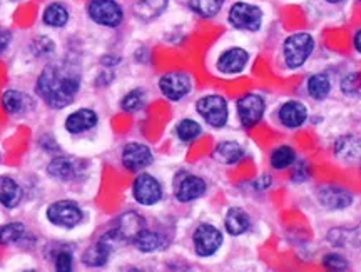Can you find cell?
I'll return each instance as SVG.
<instances>
[{
    "mask_svg": "<svg viewBox=\"0 0 361 272\" xmlns=\"http://www.w3.org/2000/svg\"><path fill=\"white\" fill-rule=\"evenodd\" d=\"M80 85L82 74L75 63L67 61L51 62L40 72L35 82V94L49 109L62 111L75 101Z\"/></svg>",
    "mask_w": 361,
    "mask_h": 272,
    "instance_id": "cell-1",
    "label": "cell"
},
{
    "mask_svg": "<svg viewBox=\"0 0 361 272\" xmlns=\"http://www.w3.org/2000/svg\"><path fill=\"white\" fill-rule=\"evenodd\" d=\"M314 51V39L308 32H296L284 40L283 56L284 63L290 69H300Z\"/></svg>",
    "mask_w": 361,
    "mask_h": 272,
    "instance_id": "cell-2",
    "label": "cell"
},
{
    "mask_svg": "<svg viewBox=\"0 0 361 272\" xmlns=\"http://www.w3.org/2000/svg\"><path fill=\"white\" fill-rule=\"evenodd\" d=\"M45 217L52 225L61 229H74L84 221V211L78 202L62 199L52 202L45 211Z\"/></svg>",
    "mask_w": 361,
    "mask_h": 272,
    "instance_id": "cell-3",
    "label": "cell"
},
{
    "mask_svg": "<svg viewBox=\"0 0 361 272\" xmlns=\"http://www.w3.org/2000/svg\"><path fill=\"white\" fill-rule=\"evenodd\" d=\"M196 112L207 125L214 129H223L229 120V106L223 95L209 94L196 102Z\"/></svg>",
    "mask_w": 361,
    "mask_h": 272,
    "instance_id": "cell-4",
    "label": "cell"
},
{
    "mask_svg": "<svg viewBox=\"0 0 361 272\" xmlns=\"http://www.w3.org/2000/svg\"><path fill=\"white\" fill-rule=\"evenodd\" d=\"M87 16L97 25L116 29L123 24L124 8L116 0H90L87 4Z\"/></svg>",
    "mask_w": 361,
    "mask_h": 272,
    "instance_id": "cell-5",
    "label": "cell"
},
{
    "mask_svg": "<svg viewBox=\"0 0 361 272\" xmlns=\"http://www.w3.org/2000/svg\"><path fill=\"white\" fill-rule=\"evenodd\" d=\"M228 20L238 30L258 32L263 25V11L255 4L236 2L229 8Z\"/></svg>",
    "mask_w": 361,
    "mask_h": 272,
    "instance_id": "cell-6",
    "label": "cell"
},
{
    "mask_svg": "<svg viewBox=\"0 0 361 272\" xmlns=\"http://www.w3.org/2000/svg\"><path fill=\"white\" fill-rule=\"evenodd\" d=\"M192 246L200 257L214 256L219 251V247L223 246V233L216 225L202 222L194 229Z\"/></svg>",
    "mask_w": 361,
    "mask_h": 272,
    "instance_id": "cell-7",
    "label": "cell"
},
{
    "mask_svg": "<svg viewBox=\"0 0 361 272\" xmlns=\"http://www.w3.org/2000/svg\"><path fill=\"white\" fill-rule=\"evenodd\" d=\"M162 196H164V190H162L161 183L154 175L142 172L134 179L133 197L137 204H141L144 207L156 206L162 201Z\"/></svg>",
    "mask_w": 361,
    "mask_h": 272,
    "instance_id": "cell-8",
    "label": "cell"
},
{
    "mask_svg": "<svg viewBox=\"0 0 361 272\" xmlns=\"http://www.w3.org/2000/svg\"><path fill=\"white\" fill-rule=\"evenodd\" d=\"M192 89L191 75L186 72H169L159 79V90L168 101L178 102L189 95Z\"/></svg>",
    "mask_w": 361,
    "mask_h": 272,
    "instance_id": "cell-9",
    "label": "cell"
},
{
    "mask_svg": "<svg viewBox=\"0 0 361 272\" xmlns=\"http://www.w3.org/2000/svg\"><path fill=\"white\" fill-rule=\"evenodd\" d=\"M236 111H238L239 122H241V125L246 127V129L259 124V120L263 119L266 112V102L263 95L259 94L243 95L236 104Z\"/></svg>",
    "mask_w": 361,
    "mask_h": 272,
    "instance_id": "cell-10",
    "label": "cell"
},
{
    "mask_svg": "<svg viewBox=\"0 0 361 272\" xmlns=\"http://www.w3.org/2000/svg\"><path fill=\"white\" fill-rule=\"evenodd\" d=\"M85 172V164L74 157H54L47 166L49 178L59 180V183H72L78 180Z\"/></svg>",
    "mask_w": 361,
    "mask_h": 272,
    "instance_id": "cell-11",
    "label": "cell"
},
{
    "mask_svg": "<svg viewBox=\"0 0 361 272\" xmlns=\"http://www.w3.org/2000/svg\"><path fill=\"white\" fill-rule=\"evenodd\" d=\"M123 166L129 172H141L152 164L154 156L149 146L142 142H129L123 149V156H121Z\"/></svg>",
    "mask_w": 361,
    "mask_h": 272,
    "instance_id": "cell-12",
    "label": "cell"
},
{
    "mask_svg": "<svg viewBox=\"0 0 361 272\" xmlns=\"http://www.w3.org/2000/svg\"><path fill=\"white\" fill-rule=\"evenodd\" d=\"M247 62H250V54L246 49L231 47L218 57L216 69L223 75H236L246 69Z\"/></svg>",
    "mask_w": 361,
    "mask_h": 272,
    "instance_id": "cell-13",
    "label": "cell"
},
{
    "mask_svg": "<svg viewBox=\"0 0 361 272\" xmlns=\"http://www.w3.org/2000/svg\"><path fill=\"white\" fill-rule=\"evenodd\" d=\"M207 184L206 180L200 178V175L194 174H186L183 179L178 180L174 187V196L179 202L189 204L197 201L206 194Z\"/></svg>",
    "mask_w": 361,
    "mask_h": 272,
    "instance_id": "cell-14",
    "label": "cell"
},
{
    "mask_svg": "<svg viewBox=\"0 0 361 272\" xmlns=\"http://www.w3.org/2000/svg\"><path fill=\"white\" fill-rule=\"evenodd\" d=\"M318 202L328 211H343L353 204V196L338 185H323L318 189Z\"/></svg>",
    "mask_w": 361,
    "mask_h": 272,
    "instance_id": "cell-15",
    "label": "cell"
},
{
    "mask_svg": "<svg viewBox=\"0 0 361 272\" xmlns=\"http://www.w3.org/2000/svg\"><path fill=\"white\" fill-rule=\"evenodd\" d=\"M2 107L8 116H25L35 107L34 99L29 94L22 92L17 89H7L2 94Z\"/></svg>",
    "mask_w": 361,
    "mask_h": 272,
    "instance_id": "cell-16",
    "label": "cell"
},
{
    "mask_svg": "<svg viewBox=\"0 0 361 272\" xmlns=\"http://www.w3.org/2000/svg\"><path fill=\"white\" fill-rule=\"evenodd\" d=\"M99 116L94 109H78L75 112H72L71 116H67L66 119V130L71 135H80L84 132H89L94 127L97 125Z\"/></svg>",
    "mask_w": 361,
    "mask_h": 272,
    "instance_id": "cell-17",
    "label": "cell"
},
{
    "mask_svg": "<svg viewBox=\"0 0 361 272\" xmlns=\"http://www.w3.org/2000/svg\"><path fill=\"white\" fill-rule=\"evenodd\" d=\"M278 119L286 129H300L308 119V109L300 101H288L279 107Z\"/></svg>",
    "mask_w": 361,
    "mask_h": 272,
    "instance_id": "cell-18",
    "label": "cell"
},
{
    "mask_svg": "<svg viewBox=\"0 0 361 272\" xmlns=\"http://www.w3.org/2000/svg\"><path fill=\"white\" fill-rule=\"evenodd\" d=\"M22 197H24V190L20 184L11 175H0V206L6 209H16L20 206Z\"/></svg>",
    "mask_w": 361,
    "mask_h": 272,
    "instance_id": "cell-19",
    "label": "cell"
},
{
    "mask_svg": "<svg viewBox=\"0 0 361 272\" xmlns=\"http://www.w3.org/2000/svg\"><path fill=\"white\" fill-rule=\"evenodd\" d=\"M114 251V247L111 246L106 239H99L96 244L85 249V252L82 254V264L87 267H102L107 264L109 261L111 254Z\"/></svg>",
    "mask_w": 361,
    "mask_h": 272,
    "instance_id": "cell-20",
    "label": "cell"
},
{
    "mask_svg": "<svg viewBox=\"0 0 361 272\" xmlns=\"http://www.w3.org/2000/svg\"><path fill=\"white\" fill-rule=\"evenodd\" d=\"M133 244L139 252L152 254L168 246V241H166V237L162 234L144 228L142 230H139L137 235L133 239Z\"/></svg>",
    "mask_w": 361,
    "mask_h": 272,
    "instance_id": "cell-21",
    "label": "cell"
},
{
    "mask_svg": "<svg viewBox=\"0 0 361 272\" xmlns=\"http://www.w3.org/2000/svg\"><path fill=\"white\" fill-rule=\"evenodd\" d=\"M251 228V219L247 216V212L241 207H231L228 212H226L224 217V229L229 235H243L247 233V229Z\"/></svg>",
    "mask_w": 361,
    "mask_h": 272,
    "instance_id": "cell-22",
    "label": "cell"
},
{
    "mask_svg": "<svg viewBox=\"0 0 361 272\" xmlns=\"http://www.w3.org/2000/svg\"><path fill=\"white\" fill-rule=\"evenodd\" d=\"M71 12L69 7L62 2H52L44 8L42 22L44 25L51 27V29H62L69 24Z\"/></svg>",
    "mask_w": 361,
    "mask_h": 272,
    "instance_id": "cell-23",
    "label": "cell"
},
{
    "mask_svg": "<svg viewBox=\"0 0 361 272\" xmlns=\"http://www.w3.org/2000/svg\"><path fill=\"white\" fill-rule=\"evenodd\" d=\"M245 157V147L236 140H224L214 149V159L224 166H233Z\"/></svg>",
    "mask_w": 361,
    "mask_h": 272,
    "instance_id": "cell-24",
    "label": "cell"
},
{
    "mask_svg": "<svg viewBox=\"0 0 361 272\" xmlns=\"http://www.w3.org/2000/svg\"><path fill=\"white\" fill-rule=\"evenodd\" d=\"M169 0H137L134 4L133 12L137 19L144 22L154 20L156 17H159L162 12L168 8Z\"/></svg>",
    "mask_w": 361,
    "mask_h": 272,
    "instance_id": "cell-25",
    "label": "cell"
},
{
    "mask_svg": "<svg viewBox=\"0 0 361 272\" xmlns=\"http://www.w3.org/2000/svg\"><path fill=\"white\" fill-rule=\"evenodd\" d=\"M117 233L123 235L126 242L130 241L137 235L139 230L144 229V219L141 216H137L135 212H128L119 219V225H117Z\"/></svg>",
    "mask_w": 361,
    "mask_h": 272,
    "instance_id": "cell-26",
    "label": "cell"
},
{
    "mask_svg": "<svg viewBox=\"0 0 361 272\" xmlns=\"http://www.w3.org/2000/svg\"><path fill=\"white\" fill-rule=\"evenodd\" d=\"M308 95L314 101H323L331 92V80L326 74H313L306 82Z\"/></svg>",
    "mask_w": 361,
    "mask_h": 272,
    "instance_id": "cell-27",
    "label": "cell"
},
{
    "mask_svg": "<svg viewBox=\"0 0 361 272\" xmlns=\"http://www.w3.org/2000/svg\"><path fill=\"white\" fill-rule=\"evenodd\" d=\"M25 237V225L22 222H7L0 225V246L8 247L19 244Z\"/></svg>",
    "mask_w": 361,
    "mask_h": 272,
    "instance_id": "cell-28",
    "label": "cell"
},
{
    "mask_svg": "<svg viewBox=\"0 0 361 272\" xmlns=\"http://www.w3.org/2000/svg\"><path fill=\"white\" fill-rule=\"evenodd\" d=\"M296 161H298V159H296L295 149L290 147V146L276 147L273 151V154H271V157H269L271 167H273L274 171L288 169V167L295 166Z\"/></svg>",
    "mask_w": 361,
    "mask_h": 272,
    "instance_id": "cell-29",
    "label": "cell"
},
{
    "mask_svg": "<svg viewBox=\"0 0 361 272\" xmlns=\"http://www.w3.org/2000/svg\"><path fill=\"white\" fill-rule=\"evenodd\" d=\"M174 132H176V135H178V139L180 140V142L189 144V142H194L197 137H201L202 125L194 119H183L178 122Z\"/></svg>",
    "mask_w": 361,
    "mask_h": 272,
    "instance_id": "cell-30",
    "label": "cell"
},
{
    "mask_svg": "<svg viewBox=\"0 0 361 272\" xmlns=\"http://www.w3.org/2000/svg\"><path fill=\"white\" fill-rule=\"evenodd\" d=\"M224 2L226 0H189V8L202 19H211L221 12Z\"/></svg>",
    "mask_w": 361,
    "mask_h": 272,
    "instance_id": "cell-31",
    "label": "cell"
},
{
    "mask_svg": "<svg viewBox=\"0 0 361 272\" xmlns=\"http://www.w3.org/2000/svg\"><path fill=\"white\" fill-rule=\"evenodd\" d=\"M144 104H146V92L142 89H134L124 95L121 101V109L129 114H134V112L141 111Z\"/></svg>",
    "mask_w": 361,
    "mask_h": 272,
    "instance_id": "cell-32",
    "label": "cell"
},
{
    "mask_svg": "<svg viewBox=\"0 0 361 272\" xmlns=\"http://www.w3.org/2000/svg\"><path fill=\"white\" fill-rule=\"evenodd\" d=\"M30 51H32L35 57L49 58L54 56V52H56V44H54V40L51 37H47V35H39V37H35L32 42H30Z\"/></svg>",
    "mask_w": 361,
    "mask_h": 272,
    "instance_id": "cell-33",
    "label": "cell"
},
{
    "mask_svg": "<svg viewBox=\"0 0 361 272\" xmlns=\"http://www.w3.org/2000/svg\"><path fill=\"white\" fill-rule=\"evenodd\" d=\"M336 154L346 159L358 157L361 154V142L355 137H343L336 144Z\"/></svg>",
    "mask_w": 361,
    "mask_h": 272,
    "instance_id": "cell-34",
    "label": "cell"
},
{
    "mask_svg": "<svg viewBox=\"0 0 361 272\" xmlns=\"http://www.w3.org/2000/svg\"><path fill=\"white\" fill-rule=\"evenodd\" d=\"M54 269L57 272H71L74 269V256L67 249H61L57 251L56 257H54Z\"/></svg>",
    "mask_w": 361,
    "mask_h": 272,
    "instance_id": "cell-35",
    "label": "cell"
},
{
    "mask_svg": "<svg viewBox=\"0 0 361 272\" xmlns=\"http://www.w3.org/2000/svg\"><path fill=\"white\" fill-rule=\"evenodd\" d=\"M341 90L346 95H360L361 94V74L355 72V74L346 75L341 80Z\"/></svg>",
    "mask_w": 361,
    "mask_h": 272,
    "instance_id": "cell-36",
    "label": "cell"
},
{
    "mask_svg": "<svg viewBox=\"0 0 361 272\" xmlns=\"http://www.w3.org/2000/svg\"><path fill=\"white\" fill-rule=\"evenodd\" d=\"M323 264L326 269L329 271H346L350 267V262L345 259V257L341 256V254L338 252H331L328 254V256L323 257Z\"/></svg>",
    "mask_w": 361,
    "mask_h": 272,
    "instance_id": "cell-37",
    "label": "cell"
},
{
    "mask_svg": "<svg viewBox=\"0 0 361 272\" xmlns=\"http://www.w3.org/2000/svg\"><path fill=\"white\" fill-rule=\"evenodd\" d=\"M308 178V174H306V164L305 162H301V164H296L295 162V171H293V175L291 179L295 180V183H303Z\"/></svg>",
    "mask_w": 361,
    "mask_h": 272,
    "instance_id": "cell-38",
    "label": "cell"
},
{
    "mask_svg": "<svg viewBox=\"0 0 361 272\" xmlns=\"http://www.w3.org/2000/svg\"><path fill=\"white\" fill-rule=\"evenodd\" d=\"M12 44V32L6 30V29H0V56L7 51L8 45Z\"/></svg>",
    "mask_w": 361,
    "mask_h": 272,
    "instance_id": "cell-39",
    "label": "cell"
},
{
    "mask_svg": "<svg viewBox=\"0 0 361 272\" xmlns=\"http://www.w3.org/2000/svg\"><path fill=\"white\" fill-rule=\"evenodd\" d=\"M350 234V244L351 246H361V222L360 225L353 230H348Z\"/></svg>",
    "mask_w": 361,
    "mask_h": 272,
    "instance_id": "cell-40",
    "label": "cell"
},
{
    "mask_svg": "<svg viewBox=\"0 0 361 272\" xmlns=\"http://www.w3.org/2000/svg\"><path fill=\"white\" fill-rule=\"evenodd\" d=\"M271 185V178L269 175H263V178H261L258 183H255V187L256 189H268Z\"/></svg>",
    "mask_w": 361,
    "mask_h": 272,
    "instance_id": "cell-41",
    "label": "cell"
},
{
    "mask_svg": "<svg viewBox=\"0 0 361 272\" xmlns=\"http://www.w3.org/2000/svg\"><path fill=\"white\" fill-rule=\"evenodd\" d=\"M117 62H119V58H117V57L107 56V57L102 58V67H116Z\"/></svg>",
    "mask_w": 361,
    "mask_h": 272,
    "instance_id": "cell-42",
    "label": "cell"
},
{
    "mask_svg": "<svg viewBox=\"0 0 361 272\" xmlns=\"http://www.w3.org/2000/svg\"><path fill=\"white\" fill-rule=\"evenodd\" d=\"M353 45H355L356 52H360V54H361V29L355 34V37H353Z\"/></svg>",
    "mask_w": 361,
    "mask_h": 272,
    "instance_id": "cell-43",
    "label": "cell"
},
{
    "mask_svg": "<svg viewBox=\"0 0 361 272\" xmlns=\"http://www.w3.org/2000/svg\"><path fill=\"white\" fill-rule=\"evenodd\" d=\"M326 2H329V4H340V2H343V0H326Z\"/></svg>",
    "mask_w": 361,
    "mask_h": 272,
    "instance_id": "cell-44",
    "label": "cell"
},
{
    "mask_svg": "<svg viewBox=\"0 0 361 272\" xmlns=\"http://www.w3.org/2000/svg\"><path fill=\"white\" fill-rule=\"evenodd\" d=\"M0 157H2V156H0Z\"/></svg>",
    "mask_w": 361,
    "mask_h": 272,
    "instance_id": "cell-45",
    "label": "cell"
}]
</instances>
